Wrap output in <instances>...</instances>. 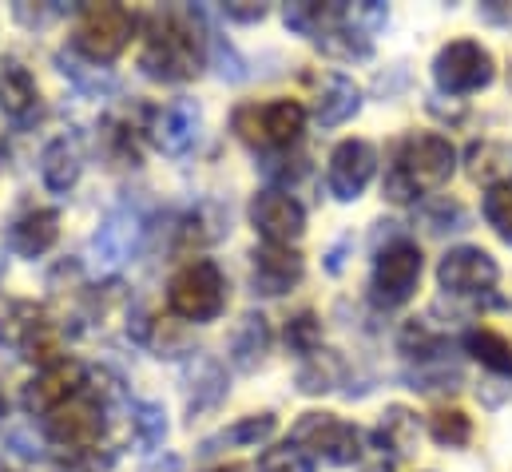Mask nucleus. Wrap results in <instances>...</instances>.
<instances>
[{"instance_id":"f257e3e1","label":"nucleus","mask_w":512,"mask_h":472,"mask_svg":"<svg viewBox=\"0 0 512 472\" xmlns=\"http://www.w3.org/2000/svg\"><path fill=\"white\" fill-rule=\"evenodd\" d=\"M207 60V36L199 24V12H155L147 40L139 48L143 76L159 84H187L203 72Z\"/></svg>"},{"instance_id":"f03ea898","label":"nucleus","mask_w":512,"mask_h":472,"mask_svg":"<svg viewBox=\"0 0 512 472\" xmlns=\"http://www.w3.org/2000/svg\"><path fill=\"white\" fill-rule=\"evenodd\" d=\"M457 171V151L445 135L437 131H417L401 143L389 175H385V199L409 203L417 195L441 191Z\"/></svg>"},{"instance_id":"7ed1b4c3","label":"nucleus","mask_w":512,"mask_h":472,"mask_svg":"<svg viewBox=\"0 0 512 472\" xmlns=\"http://www.w3.org/2000/svg\"><path fill=\"white\" fill-rule=\"evenodd\" d=\"M167 306L183 322H215L227 306V278L211 258L187 262L171 286H167Z\"/></svg>"},{"instance_id":"20e7f679","label":"nucleus","mask_w":512,"mask_h":472,"mask_svg":"<svg viewBox=\"0 0 512 472\" xmlns=\"http://www.w3.org/2000/svg\"><path fill=\"white\" fill-rule=\"evenodd\" d=\"M290 445H298L310 461H326L338 469L362 457V433L334 413H302L290 429Z\"/></svg>"},{"instance_id":"39448f33","label":"nucleus","mask_w":512,"mask_h":472,"mask_svg":"<svg viewBox=\"0 0 512 472\" xmlns=\"http://www.w3.org/2000/svg\"><path fill=\"white\" fill-rule=\"evenodd\" d=\"M235 135L255 147V151H270V147H290L302 127H306V108L298 100H274V104H243L231 116Z\"/></svg>"},{"instance_id":"423d86ee","label":"nucleus","mask_w":512,"mask_h":472,"mask_svg":"<svg viewBox=\"0 0 512 472\" xmlns=\"http://www.w3.org/2000/svg\"><path fill=\"white\" fill-rule=\"evenodd\" d=\"M421 246L409 242V238H389L385 246H378V258H374V278H370V290H374V302L393 310V306H405L421 282Z\"/></svg>"},{"instance_id":"0eeeda50","label":"nucleus","mask_w":512,"mask_h":472,"mask_svg":"<svg viewBox=\"0 0 512 472\" xmlns=\"http://www.w3.org/2000/svg\"><path fill=\"white\" fill-rule=\"evenodd\" d=\"M493 76H497L493 56H489V48L477 44V40H453V44H445V48L437 52V60H433V80H437V88H441L445 96L481 92V88L493 84Z\"/></svg>"},{"instance_id":"6e6552de","label":"nucleus","mask_w":512,"mask_h":472,"mask_svg":"<svg viewBox=\"0 0 512 472\" xmlns=\"http://www.w3.org/2000/svg\"><path fill=\"white\" fill-rule=\"evenodd\" d=\"M131 28L135 16L124 4H88L76 28V52H84L92 64H112L128 48Z\"/></svg>"},{"instance_id":"1a4fd4ad","label":"nucleus","mask_w":512,"mask_h":472,"mask_svg":"<svg viewBox=\"0 0 512 472\" xmlns=\"http://www.w3.org/2000/svg\"><path fill=\"white\" fill-rule=\"evenodd\" d=\"M44 433H48V441H56L60 449H72V453L96 449L104 437V401H96L88 393L72 397L68 405H60L44 417Z\"/></svg>"},{"instance_id":"9d476101","label":"nucleus","mask_w":512,"mask_h":472,"mask_svg":"<svg viewBox=\"0 0 512 472\" xmlns=\"http://www.w3.org/2000/svg\"><path fill=\"white\" fill-rule=\"evenodd\" d=\"M497 278H501V266L481 246H453L437 262V282L453 298H481L497 286Z\"/></svg>"},{"instance_id":"9b49d317","label":"nucleus","mask_w":512,"mask_h":472,"mask_svg":"<svg viewBox=\"0 0 512 472\" xmlns=\"http://www.w3.org/2000/svg\"><path fill=\"white\" fill-rule=\"evenodd\" d=\"M378 171V151L374 143L366 139H342L334 151H330V163H326V187L338 203H354L362 199V191L370 187Z\"/></svg>"},{"instance_id":"f8f14e48","label":"nucleus","mask_w":512,"mask_h":472,"mask_svg":"<svg viewBox=\"0 0 512 472\" xmlns=\"http://www.w3.org/2000/svg\"><path fill=\"white\" fill-rule=\"evenodd\" d=\"M88 385V365L76 361V357H64L48 369H40L28 385H24V409L36 413V417H48L52 409L68 405L72 397H80Z\"/></svg>"},{"instance_id":"ddd939ff","label":"nucleus","mask_w":512,"mask_h":472,"mask_svg":"<svg viewBox=\"0 0 512 472\" xmlns=\"http://www.w3.org/2000/svg\"><path fill=\"white\" fill-rule=\"evenodd\" d=\"M251 223L270 246H290L306 235V211L290 191L266 187L251 199Z\"/></svg>"},{"instance_id":"4468645a","label":"nucleus","mask_w":512,"mask_h":472,"mask_svg":"<svg viewBox=\"0 0 512 472\" xmlns=\"http://www.w3.org/2000/svg\"><path fill=\"white\" fill-rule=\"evenodd\" d=\"M251 258H255V262H251V282H255L258 294H266V298L286 294V290L298 286L302 274H306L302 254L290 250V246H270V242H266V246H258Z\"/></svg>"},{"instance_id":"2eb2a0df","label":"nucleus","mask_w":512,"mask_h":472,"mask_svg":"<svg viewBox=\"0 0 512 472\" xmlns=\"http://www.w3.org/2000/svg\"><path fill=\"white\" fill-rule=\"evenodd\" d=\"M155 147L167 151V155H187L195 143H199V131H203V112L195 100H175L167 104L159 116H155Z\"/></svg>"},{"instance_id":"dca6fc26","label":"nucleus","mask_w":512,"mask_h":472,"mask_svg":"<svg viewBox=\"0 0 512 472\" xmlns=\"http://www.w3.org/2000/svg\"><path fill=\"white\" fill-rule=\"evenodd\" d=\"M80 171H84V151L72 135H56L40 151V179L52 195H68L80 183Z\"/></svg>"},{"instance_id":"f3484780","label":"nucleus","mask_w":512,"mask_h":472,"mask_svg":"<svg viewBox=\"0 0 512 472\" xmlns=\"http://www.w3.org/2000/svg\"><path fill=\"white\" fill-rule=\"evenodd\" d=\"M60 238V215L52 207H36L28 215H20L12 227H8V246L20 254V258H40L56 246Z\"/></svg>"},{"instance_id":"a211bd4d","label":"nucleus","mask_w":512,"mask_h":472,"mask_svg":"<svg viewBox=\"0 0 512 472\" xmlns=\"http://www.w3.org/2000/svg\"><path fill=\"white\" fill-rule=\"evenodd\" d=\"M0 112L16 119V123H28V119L40 116V88H36L32 72L20 68L16 60L0 64Z\"/></svg>"},{"instance_id":"6ab92c4d","label":"nucleus","mask_w":512,"mask_h":472,"mask_svg":"<svg viewBox=\"0 0 512 472\" xmlns=\"http://www.w3.org/2000/svg\"><path fill=\"white\" fill-rule=\"evenodd\" d=\"M417 441H421L417 413L405 409V405H389L382 413V421H378V429H374V449H382L385 457H393V461H405V457H413Z\"/></svg>"},{"instance_id":"aec40b11","label":"nucleus","mask_w":512,"mask_h":472,"mask_svg":"<svg viewBox=\"0 0 512 472\" xmlns=\"http://www.w3.org/2000/svg\"><path fill=\"white\" fill-rule=\"evenodd\" d=\"M465 171H469L473 183H485V187L512 183V143H505V139H477V143H469Z\"/></svg>"},{"instance_id":"412c9836","label":"nucleus","mask_w":512,"mask_h":472,"mask_svg":"<svg viewBox=\"0 0 512 472\" xmlns=\"http://www.w3.org/2000/svg\"><path fill=\"white\" fill-rule=\"evenodd\" d=\"M358 108H362V88L350 76L330 72L322 80V92H318V104H314V119L322 127H338V123L358 116Z\"/></svg>"},{"instance_id":"4be33fe9","label":"nucleus","mask_w":512,"mask_h":472,"mask_svg":"<svg viewBox=\"0 0 512 472\" xmlns=\"http://www.w3.org/2000/svg\"><path fill=\"white\" fill-rule=\"evenodd\" d=\"M342 381H346V357L338 354V350H318V354H310L298 365V377H294L298 393H306V397L334 393Z\"/></svg>"},{"instance_id":"5701e85b","label":"nucleus","mask_w":512,"mask_h":472,"mask_svg":"<svg viewBox=\"0 0 512 472\" xmlns=\"http://www.w3.org/2000/svg\"><path fill=\"white\" fill-rule=\"evenodd\" d=\"M223 397H227V373H223V365L211 361V357H199L191 365V397H187L191 425H195V417H203L207 409H215Z\"/></svg>"},{"instance_id":"b1692460","label":"nucleus","mask_w":512,"mask_h":472,"mask_svg":"<svg viewBox=\"0 0 512 472\" xmlns=\"http://www.w3.org/2000/svg\"><path fill=\"white\" fill-rule=\"evenodd\" d=\"M266 350H270V326H266V318L262 314H243L239 326H235V334H231V361H235V369H243V373L258 369V361L266 357Z\"/></svg>"},{"instance_id":"393cba45","label":"nucleus","mask_w":512,"mask_h":472,"mask_svg":"<svg viewBox=\"0 0 512 472\" xmlns=\"http://www.w3.org/2000/svg\"><path fill=\"white\" fill-rule=\"evenodd\" d=\"M131 235H135V223H128L124 215H112L100 223V231L92 235V258L100 270H116L131 250Z\"/></svg>"},{"instance_id":"a878e982","label":"nucleus","mask_w":512,"mask_h":472,"mask_svg":"<svg viewBox=\"0 0 512 472\" xmlns=\"http://www.w3.org/2000/svg\"><path fill=\"white\" fill-rule=\"evenodd\" d=\"M56 64H60V72L84 92V96H92V100H104V96H112L116 92V76L108 72V68H100V64H92L88 56L80 60L76 52H56Z\"/></svg>"},{"instance_id":"bb28decb","label":"nucleus","mask_w":512,"mask_h":472,"mask_svg":"<svg viewBox=\"0 0 512 472\" xmlns=\"http://www.w3.org/2000/svg\"><path fill=\"white\" fill-rule=\"evenodd\" d=\"M274 429H278V417H274V413H255V417H243V421H235L231 429L207 437L199 453L211 457V453H219V449H227V445H262V441L274 437Z\"/></svg>"},{"instance_id":"cd10ccee","label":"nucleus","mask_w":512,"mask_h":472,"mask_svg":"<svg viewBox=\"0 0 512 472\" xmlns=\"http://www.w3.org/2000/svg\"><path fill=\"white\" fill-rule=\"evenodd\" d=\"M465 350L473 361H481L489 373L509 377L512 381V342L497 330H469L465 334Z\"/></svg>"},{"instance_id":"c85d7f7f","label":"nucleus","mask_w":512,"mask_h":472,"mask_svg":"<svg viewBox=\"0 0 512 472\" xmlns=\"http://www.w3.org/2000/svg\"><path fill=\"white\" fill-rule=\"evenodd\" d=\"M223 235H227V219H223V211H219L215 203H203L199 211H191V215L183 219L175 250H199V246L219 242Z\"/></svg>"},{"instance_id":"c756f323","label":"nucleus","mask_w":512,"mask_h":472,"mask_svg":"<svg viewBox=\"0 0 512 472\" xmlns=\"http://www.w3.org/2000/svg\"><path fill=\"white\" fill-rule=\"evenodd\" d=\"M409 389L417 393H437V389H457L461 385V365L449 361V354H433L425 361H417V369L405 373Z\"/></svg>"},{"instance_id":"7c9ffc66","label":"nucleus","mask_w":512,"mask_h":472,"mask_svg":"<svg viewBox=\"0 0 512 472\" xmlns=\"http://www.w3.org/2000/svg\"><path fill=\"white\" fill-rule=\"evenodd\" d=\"M397 342H401V354L417 357V361H425V357H433V354H445V338H441L425 318H409V322L401 326Z\"/></svg>"},{"instance_id":"2f4dec72","label":"nucleus","mask_w":512,"mask_h":472,"mask_svg":"<svg viewBox=\"0 0 512 472\" xmlns=\"http://www.w3.org/2000/svg\"><path fill=\"white\" fill-rule=\"evenodd\" d=\"M429 433H433L437 445L461 449V445H469V437H473V421H469L461 409H437L433 421H429Z\"/></svg>"},{"instance_id":"473e14b6","label":"nucleus","mask_w":512,"mask_h":472,"mask_svg":"<svg viewBox=\"0 0 512 472\" xmlns=\"http://www.w3.org/2000/svg\"><path fill=\"white\" fill-rule=\"evenodd\" d=\"M286 350L298 354L302 361L322 350V322H318V314L306 310V314H298V318L286 322Z\"/></svg>"},{"instance_id":"72a5a7b5","label":"nucleus","mask_w":512,"mask_h":472,"mask_svg":"<svg viewBox=\"0 0 512 472\" xmlns=\"http://www.w3.org/2000/svg\"><path fill=\"white\" fill-rule=\"evenodd\" d=\"M131 429H135V437H139L147 449H159V445L167 441V413H163V405L139 401V405L131 409Z\"/></svg>"},{"instance_id":"f704fd0d","label":"nucleus","mask_w":512,"mask_h":472,"mask_svg":"<svg viewBox=\"0 0 512 472\" xmlns=\"http://www.w3.org/2000/svg\"><path fill=\"white\" fill-rule=\"evenodd\" d=\"M485 223L512 246V183L485 191Z\"/></svg>"},{"instance_id":"c9c22d12","label":"nucleus","mask_w":512,"mask_h":472,"mask_svg":"<svg viewBox=\"0 0 512 472\" xmlns=\"http://www.w3.org/2000/svg\"><path fill=\"white\" fill-rule=\"evenodd\" d=\"M421 223H425L433 235H445V231H461V227L469 223V215H465L461 203H453V199H437V203H429V207L421 211Z\"/></svg>"},{"instance_id":"e433bc0d","label":"nucleus","mask_w":512,"mask_h":472,"mask_svg":"<svg viewBox=\"0 0 512 472\" xmlns=\"http://www.w3.org/2000/svg\"><path fill=\"white\" fill-rule=\"evenodd\" d=\"M258 472H314V461L298 449V445H278V449H266L262 461H258Z\"/></svg>"},{"instance_id":"4c0bfd02","label":"nucleus","mask_w":512,"mask_h":472,"mask_svg":"<svg viewBox=\"0 0 512 472\" xmlns=\"http://www.w3.org/2000/svg\"><path fill=\"white\" fill-rule=\"evenodd\" d=\"M211 60H215V68H219V76L223 80H231V84H239V80H247V60L227 44V40H215V48H211Z\"/></svg>"},{"instance_id":"58836bf2","label":"nucleus","mask_w":512,"mask_h":472,"mask_svg":"<svg viewBox=\"0 0 512 472\" xmlns=\"http://www.w3.org/2000/svg\"><path fill=\"white\" fill-rule=\"evenodd\" d=\"M223 16H227V20H239V24H255V20L266 16V4H247V0L223 4Z\"/></svg>"},{"instance_id":"ea45409f","label":"nucleus","mask_w":512,"mask_h":472,"mask_svg":"<svg viewBox=\"0 0 512 472\" xmlns=\"http://www.w3.org/2000/svg\"><path fill=\"white\" fill-rule=\"evenodd\" d=\"M350 246H354V238L342 235L330 250H326V270H330V274H342V266H346V250H350Z\"/></svg>"},{"instance_id":"a19ab883","label":"nucleus","mask_w":512,"mask_h":472,"mask_svg":"<svg viewBox=\"0 0 512 472\" xmlns=\"http://www.w3.org/2000/svg\"><path fill=\"white\" fill-rule=\"evenodd\" d=\"M147 472H183V457H175V453H163V457L147 461Z\"/></svg>"},{"instance_id":"79ce46f5","label":"nucleus","mask_w":512,"mask_h":472,"mask_svg":"<svg viewBox=\"0 0 512 472\" xmlns=\"http://www.w3.org/2000/svg\"><path fill=\"white\" fill-rule=\"evenodd\" d=\"M215 472H247L243 465H223V469H215Z\"/></svg>"},{"instance_id":"37998d69","label":"nucleus","mask_w":512,"mask_h":472,"mask_svg":"<svg viewBox=\"0 0 512 472\" xmlns=\"http://www.w3.org/2000/svg\"><path fill=\"white\" fill-rule=\"evenodd\" d=\"M362 472H389V465H370V469H362Z\"/></svg>"},{"instance_id":"c03bdc74","label":"nucleus","mask_w":512,"mask_h":472,"mask_svg":"<svg viewBox=\"0 0 512 472\" xmlns=\"http://www.w3.org/2000/svg\"><path fill=\"white\" fill-rule=\"evenodd\" d=\"M0 417H4V401H0Z\"/></svg>"},{"instance_id":"a18cd8bd","label":"nucleus","mask_w":512,"mask_h":472,"mask_svg":"<svg viewBox=\"0 0 512 472\" xmlns=\"http://www.w3.org/2000/svg\"><path fill=\"white\" fill-rule=\"evenodd\" d=\"M0 167H4V155H0Z\"/></svg>"}]
</instances>
